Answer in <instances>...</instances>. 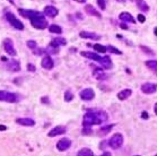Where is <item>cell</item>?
<instances>
[{
	"instance_id": "83f0119b",
	"label": "cell",
	"mask_w": 157,
	"mask_h": 156,
	"mask_svg": "<svg viewBox=\"0 0 157 156\" xmlns=\"http://www.w3.org/2000/svg\"><path fill=\"white\" fill-rule=\"evenodd\" d=\"M114 127V125H108V126H105V127H102L100 129V132L101 135H106V134H108L110 131H111V129Z\"/></svg>"
},
{
	"instance_id": "ffe728a7",
	"label": "cell",
	"mask_w": 157,
	"mask_h": 156,
	"mask_svg": "<svg viewBox=\"0 0 157 156\" xmlns=\"http://www.w3.org/2000/svg\"><path fill=\"white\" fill-rule=\"evenodd\" d=\"M131 94H132V90L130 88L122 89L121 92L118 93V98H119L120 101H124V100H127L128 97L131 96Z\"/></svg>"
},
{
	"instance_id": "b9f144b4",
	"label": "cell",
	"mask_w": 157,
	"mask_h": 156,
	"mask_svg": "<svg viewBox=\"0 0 157 156\" xmlns=\"http://www.w3.org/2000/svg\"><path fill=\"white\" fill-rule=\"evenodd\" d=\"M4 130H7V127L4 126V125H0V131H4Z\"/></svg>"
},
{
	"instance_id": "e0dca14e",
	"label": "cell",
	"mask_w": 157,
	"mask_h": 156,
	"mask_svg": "<svg viewBox=\"0 0 157 156\" xmlns=\"http://www.w3.org/2000/svg\"><path fill=\"white\" fill-rule=\"evenodd\" d=\"M59 14V10L54 6H46L44 8V15L51 17V18H54L56 16Z\"/></svg>"
},
{
	"instance_id": "4316f807",
	"label": "cell",
	"mask_w": 157,
	"mask_h": 156,
	"mask_svg": "<svg viewBox=\"0 0 157 156\" xmlns=\"http://www.w3.org/2000/svg\"><path fill=\"white\" fill-rule=\"evenodd\" d=\"M77 155L78 156H93L94 153L89 148H83L77 153Z\"/></svg>"
},
{
	"instance_id": "9c48e42d",
	"label": "cell",
	"mask_w": 157,
	"mask_h": 156,
	"mask_svg": "<svg viewBox=\"0 0 157 156\" xmlns=\"http://www.w3.org/2000/svg\"><path fill=\"white\" fill-rule=\"evenodd\" d=\"M71 146V140L68 138H62L57 142V149L59 152H64Z\"/></svg>"
},
{
	"instance_id": "7dc6e473",
	"label": "cell",
	"mask_w": 157,
	"mask_h": 156,
	"mask_svg": "<svg viewBox=\"0 0 157 156\" xmlns=\"http://www.w3.org/2000/svg\"><path fill=\"white\" fill-rule=\"evenodd\" d=\"M118 1H121V2H123V1H124V0H118Z\"/></svg>"
},
{
	"instance_id": "52a82bcc",
	"label": "cell",
	"mask_w": 157,
	"mask_h": 156,
	"mask_svg": "<svg viewBox=\"0 0 157 156\" xmlns=\"http://www.w3.org/2000/svg\"><path fill=\"white\" fill-rule=\"evenodd\" d=\"M4 49L9 56H16V50L14 48V43L11 38H5L4 40Z\"/></svg>"
},
{
	"instance_id": "9a60e30c",
	"label": "cell",
	"mask_w": 157,
	"mask_h": 156,
	"mask_svg": "<svg viewBox=\"0 0 157 156\" xmlns=\"http://www.w3.org/2000/svg\"><path fill=\"white\" fill-rule=\"evenodd\" d=\"M93 76L97 80H105L106 79V74L104 73V70H102L101 68H96L93 66Z\"/></svg>"
},
{
	"instance_id": "ba28073f",
	"label": "cell",
	"mask_w": 157,
	"mask_h": 156,
	"mask_svg": "<svg viewBox=\"0 0 157 156\" xmlns=\"http://www.w3.org/2000/svg\"><path fill=\"white\" fill-rule=\"evenodd\" d=\"M79 96L83 101H92L95 97V92L92 88H85L79 93Z\"/></svg>"
},
{
	"instance_id": "44dd1931",
	"label": "cell",
	"mask_w": 157,
	"mask_h": 156,
	"mask_svg": "<svg viewBox=\"0 0 157 156\" xmlns=\"http://www.w3.org/2000/svg\"><path fill=\"white\" fill-rule=\"evenodd\" d=\"M98 63H100L104 69H110V68H112V62H111V59H110L108 56L102 57V59H101V61Z\"/></svg>"
},
{
	"instance_id": "4dcf8cb0",
	"label": "cell",
	"mask_w": 157,
	"mask_h": 156,
	"mask_svg": "<svg viewBox=\"0 0 157 156\" xmlns=\"http://www.w3.org/2000/svg\"><path fill=\"white\" fill-rule=\"evenodd\" d=\"M72 98H74L72 92L71 90H67V92L64 93V101H66V102H70V101H72Z\"/></svg>"
},
{
	"instance_id": "cb8c5ba5",
	"label": "cell",
	"mask_w": 157,
	"mask_h": 156,
	"mask_svg": "<svg viewBox=\"0 0 157 156\" xmlns=\"http://www.w3.org/2000/svg\"><path fill=\"white\" fill-rule=\"evenodd\" d=\"M136 4L141 11H148L149 10V6L147 5V2L145 0H136Z\"/></svg>"
},
{
	"instance_id": "d6986e66",
	"label": "cell",
	"mask_w": 157,
	"mask_h": 156,
	"mask_svg": "<svg viewBox=\"0 0 157 156\" xmlns=\"http://www.w3.org/2000/svg\"><path fill=\"white\" fill-rule=\"evenodd\" d=\"M119 18L121 19L122 22H128V23H131V24H135V23H136V21H135V18L132 17V15H131L130 13H127V11L121 13V14L119 15Z\"/></svg>"
},
{
	"instance_id": "60d3db41",
	"label": "cell",
	"mask_w": 157,
	"mask_h": 156,
	"mask_svg": "<svg viewBox=\"0 0 157 156\" xmlns=\"http://www.w3.org/2000/svg\"><path fill=\"white\" fill-rule=\"evenodd\" d=\"M120 27H121V28H123V30H128V28H129V27L127 26V25H126V24H124V23H121V24H120Z\"/></svg>"
},
{
	"instance_id": "ab89813d",
	"label": "cell",
	"mask_w": 157,
	"mask_h": 156,
	"mask_svg": "<svg viewBox=\"0 0 157 156\" xmlns=\"http://www.w3.org/2000/svg\"><path fill=\"white\" fill-rule=\"evenodd\" d=\"M41 102H42V103H45V104H49V103H50L49 98H48V97H46V96L42 97V98H41Z\"/></svg>"
},
{
	"instance_id": "bcb514c9",
	"label": "cell",
	"mask_w": 157,
	"mask_h": 156,
	"mask_svg": "<svg viewBox=\"0 0 157 156\" xmlns=\"http://www.w3.org/2000/svg\"><path fill=\"white\" fill-rule=\"evenodd\" d=\"M154 33H155V35H156V36H157V27H156V28H155V30H154Z\"/></svg>"
},
{
	"instance_id": "484cf974",
	"label": "cell",
	"mask_w": 157,
	"mask_h": 156,
	"mask_svg": "<svg viewBox=\"0 0 157 156\" xmlns=\"http://www.w3.org/2000/svg\"><path fill=\"white\" fill-rule=\"evenodd\" d=\"M146 66L149 68L150 70L156 71L157 73V61L156 60H148V61H146Z\"/></svg>"
},
{
	"instance_id": "f6af8a7d",
	"label": "cell",
	"mask_w": 157,
	"mask_h": 156,
	"mask_svg": "<svg viewBox=\"0 0 157 156\" xmlns=\"http://www.w3.org/2000/svg\"><path fill=\"white\" fill-rule=\"evenodd\" d=\"M102 155H103V156H105V155H111V153H103Z\"/></svg>"
},
{
	"instance_id": "e575fe53",
	"label": "cell",
	"mask_w": 157,
	"mask_h": 156,
	"mask_svg": "<svg viewBox=\"0 0 157 156\" xmlns=\"http://www.w3.org/2000/svg\"><path fill=\"white\" fill-rule=\"evenodd\" d=\"M140 49L143 50V51H145V53H148V54H150V56H154L155 53H154V51L151 50V49H149V48H146V46H143V45H141L140 46Z\"/></svg>"
},
{
	"instance_id": "f546056e",
	"label": "cell",
	"mask_w": 157,
	"mask_h": 156,
	"mask_svg": "<svg viewBox=\"0 0 157 156\" xmlns=\"http://www.w3.org/2000/svg\"><path fill=\"white\" fill-rule=\"evenodd\" d=\"M58 49H59V48H57V46H54V45L50 44L49 46H48V49H45V50H46V53H51V54H57V53H58Z\"/></svg>"
},
{
	"instance_id": "c3c4849f",
	"label": "cell",
	"mask_w": 157,
	"mask_h": 156,
	"mask_svg": "<svg viewBox=\"0 0 157 156\" xmlns=\"http://www.w3.org/2000/svg\"><path fill=\"white\" fill-rule=\"evenodd\" d=\"M9 1H10V2H13V0H9Z\"/></svg>"
},
{
	"instance_id": "ac0fdd59",
	"label": "cell",
	"mask_w": 157,
	"mask_h": 156,
	"mask_svg": "<svg viewBox=\"0 0 157 156\" xmlns=\"http://www.w3.org/2000/svg\"><path fill=\"white\" fill-rule=\"evenodd\" d=\"M7 68L10 71H19L21 70V65L16 60H8L7 61Z\"/></svg>"
},
{
	"instance_id": "6da1fadb",
	"label": "cell",
	"mask_w": 157,
	"mask_h": 156,
	"mask_svg": "<svg viewBox=\"0 0 157 156\" xmlns=\"http://www.w3.org/2000/svg\"><path fill=\"white\" fill-rule=\"evenodd\" d=\"M108 119L107 114L102 110H89L83 118V126L92 127L94 125H102Z\"/></svg>"
},
{
	"instance_id": "d6a6232c",
	"label": "cell",
	"mask_w": 157,
	"mask_h": 156,
	"mask_svg": "<svg viewBox=\"0 0 157 156\" xmlns=\"http://www.w3.org/2000/svg\"><path fill=\"white\" fill-rule=\"evenodd\" d=\"M26 44L29 46L31 50H35L36 48H37V44H36L35 41H32V40H29L27 42H26Z\"/></svg>"
},
{
	"instance_id": "30bf717a",
	"label": "cell",
	"mask_w": 157,
	"mask_h": 156,
	"mask_svg": "<svg viewBox=\"0 0 157 156\" xmlns=\"http://www.w3.org/2000/svg\"><path fill=\"white\" fill-rule=\"evenodd\" d=\"M18 13H19L23 17L29 18V19L42 14V13H40V11H37V10H31V9H18Z\"/></svg>"
},
{
	"instance_id": "74e56055",
	"label": "cell",
	"mask_w": 157,
	"mask_h": 156,
	"mask_svg": "<svg viewBox=\"0 0 157 156\" xmlns=\"http://www.w3.org/2000/svg\"><path fill=\"white\" fill-rule=\"evenodd\" d=\"M27 69H29V71H35V66L34 65H32V63H29L27 65Z\"/></svg>"
},
{
	"instance_id": "3957f363",
	"label": "cell",
	"mask_w": 157,
	"mask_h": 156,
	"mask_svg": "<svg viewBox=\"0 0 157 156\" xmlns=\"http://www.w3.org/2000/svg\"><path fill=\"white\" fill-rule=\"evenodd\" d=\"M21 98L18 97L17 94L6 92V90H0V101L1 102H7V103H16Z\"/></svg>"
},
{
	"instance_id": "2e32d148",
	"label": "cell",
	"mask_w": 157,
	"mask_h": 156,
	"mask_svg": "<svg viewBox=\"0 0 157 156\" xmlns=\"http://www.w3.org/2000/svg\"><path fill=\"white\" fill-rule=\"evenodd\" d=\"M80 54H81L83 57H85V58H88V59H92V60H94V61H97V62H100L101 59H102V57H101L100 54H97L96 52L81 51V52H80Z\"/></svg>"
},
{
	"instance_id": "8992f818",
	"label": "cell",
	"mask_w": 157,
	"mask_h": 156,
	"mask_svg": "<svg viewBox=\"0 0 157 156\" xmlns=\"http://www.w3.org/2000/svg\"><path fill=\"white\" fill-rule=\"evenodd\" d=\"M140 89L143 94H154L157 90V85L154 83H143Z\"/></svg>"
},
{
	"instance_id": "d4e9b609",
	"label": "cell",
	"mask_w": 157,
	"mask_h": 156,
	"mask_svg": "<svg viewBox=\"0 0 157 156\" xmlns=\"http://www.w3.org/2000/svg\"><path fill=\"white\" fill-rule=\"evenodd\" d=\"M48 28H49L51 33H54V34H61L62 33V28L57 24H51V25H49Z\"/></svg>"
},
{
	"instance_id": "f35d334b",
	"label": "cell",
	"mask_w": 157,
	"mask_h": 156,
	"mask_svg": "<svg viewBox=\"0 0 157 156\" xmlns=\"http://www.w3.org/2000/svg\"><path fill=\"white\" fill-rule=\"evenodd\" d=\"M141 118H143V119H148V118H149V114H148V112H146V111H143V113H141Z\"/></svg>"
},
{
	"instance_id": "4fadbf2b",
	"label": "cell",
	"mask_w": 157,
	"mask_h": 156,
	"mask_svg": "<svg viewBox=\"0 0 157 156\" xmlns=\"http://www.w3.org/2000/svg\"><path fill=\"white\" fill-rule=\"evenodd\" d=\"M41 66H42V68L46 69V70H51L54 66V62H53V60H52L50 56H45L42 59V61H41Z\"/></svg>"
},
{
	"instance_id": "836d02e7",
	"label": "cell",
	"mask_w": 157,
	"mask_h": 156,
	"mask_svg": "<svg viewBox=\"0 0 157 156\" xmlns=\"http://www.w3.org/2000/svg\"><path fill=\"white\" fill-rule=\"evenodd\" d=\"M97 5H98V7H100L102 10H104V9L106 8V1H105V0H97Z\"/></svg>"
},
{
	"instance_id": "277c9868",
	"label": "cell",
	"mask_w": 157,
	"mask_h": 156,
	"mask_svg": "<svg viewBox=\"0 0 157 156\" xmlns=\"http://www.w3.org/2000/svg\"><path fill=\"white\" fill-rule=\"evenodd\" d=\"M5 16H6V19L8 21V23H9L14 28H16V30H18V31L24 30V24H23L18 18H16L14 14H11V13H9V11H6Z\"/></svg>"
},
{
	"instance_id": "ee69618b",
	"label": "cell",
	"mask_w": 157,
	"mask_h": 156,
	"mask_svg": "<svg viewBox=\"0 0 157 156\" xmlns=\"http://www.w3.org/2000/svg\"><path fill=\"white\" fill-rule=\"evenodd\" d=\"M75 1H77V2H80V4H83V2H85L86 0H75Z\"/></svg>"
},
{
	"instance_id": "7bdbcfd3",
	"label": "cell",
	"mask_w": 157,
	"mask_h": 156,
	"mask_svg": "<svg viewBox=\"0 0 157 156\" xmlns=\"http://www.w3.org/2000/svg\"><path fill=\"white\" fill-rule=\"evenodd\" d=\"M154 111H155V114L157 115V103L155 104V109H154Z\"/></svg>"
},
{
	"instance_id": "7402d4cb",
	"label": "cell",
	"mask_w": 157,
	"mask_h": 156,
	"mask_svg": "<svg viewBox=\"0 0 157 156\" xmlns=\"http://www.w3.org/2000/svg\"><path fill=\"white\" fill-rule=\"evenodd\" d=\"M85 10H86V13L88 14V15H91V16H95V17H97V18H101L102 16H101V14L95 9V8L92 6V5H86V7H85Z\"/></svg>"
},
{
	"instance_id": "5bb4252c",
	"label": "cell",
	"mask_w": 157,
	"mask_h": 156,
	"mask_svg": "<svg viewBox=\"0 0 157 156\" xmlns=\"http://www.w3.org/2000/svg\"><path fill=\"white\" fill-rule=\"evenodd\" d=\"M16 123L24 127H33L35 126V121L31 118H18L16 119Z\"/></svg>"
},
{
	"instance_id": "7a4b0ae2",
	"label": "cell",
	"mask_w": 157,
	"mask_h": 156,
	"mask_svg": "<svg viewBox=\"0 0 157 156\" xmlns=\"http://www.w3.org/2000/svg\"><path fill=\"white\" fill-rule=\"evenodd\" d=\"M31 21V24L32 26L36 28V30H45L46 27H49V24H48V21L45 19V17L41 14V15L36 16V17H33L29 19Z\"/></svg>"
},
{
	"instance_id": "5b68a950",
	"label": "cell",
	"mask_w": 157,
	"mask_h": 156,
	"mask_svg": "<svg viewBox=\"0 0 157 156\" xmlns=\"http://www.w3.org/2000/svg\"><path fill=\"white\" fill-rule=\"evenodd\" d=\"M123 145V136L121 134H114L108 140V146L112 149H119Z\"/></svg>"
},
{
	"instance_id": "603a6c76",
	"label": "cell",
	"mask_w": 157,
	"mask_h": 156,
	"mask_svg": "<svg viewBox=\"0 0 157 156\" xmlns=\"http://www.w3.org/2000/svg\"><path fill=\"white\" fill-rule=\"evenodd\" d=\"M50 44L54 45L57 48H59V46H64V45L67 44V40L64 38V37H56V38H53L51 41Z\"/></svg>"
},
{
	"instance_id": "8fae6325",
	"label": "cell",
	"mask_w": 157,
	"mask_h": 156,
	"mask_svg": "<svg viewBox=\"0 0 157 156\" xmlns=\"http://www.w3.org/2000/svg\"><path fill=\"white\" fill-rule=\"evenodd\" d=\"M79 36L81 38H89V40H94V41H98L101 40V36L96 33H93V32H87V31H81L79 33Z\"/></svg>"
},
{
	"instance_id": "7c38bea8",
	"label": "cell",
	"mask_w": 157,
	"mask_h": 156,
	"mask_svg": "<svg viewBox=\"0 0 157 156\" xmlns=\"http://www.w3.org/2000/svg\"><path fill=\"white\" fill-rule=\"evenodd\" d=\"M66 131H67V128L66 127L57 126L54 127L53 129H51L50 131H49V134H48V136L49 137H56V136H59V135L66 134Z\"/></svg>"
},
{
	"instance_id": "1f68e13d",
	"label": "cell",
	"mask_w": 157,
	"mask_h": 156,
	"mask_svg": "<svg viewBox=\"0 0 157 156\" xmlns=\"http://www.w3.org/2000/svg\"><path fill=\"white\" fill-rule=\"evenodd\" d=\"M106 48H107V51H110L111 53H114V54H122V52L120 51V50H118L116 48L112 46V45H108V46H106Z\"/></svg>"
},
{
	"instance_id": "d590c367",
	"label": "cell",
	"mask_w": 157,
	"mask_h": 156,
	"mask_svg": "<svg viewBox=\"0 0 157 156\" xmlns=\"http://www.w3.org/2000/svg\"><path fill=\"white\" fill-rule=\"evenodd\" d=\"M83 135H91L92 134V129H91V127H84V129H83Z\"/></svg>"
},
{
	"instance_id": "8d00e7d4",
	"label": "cell",
	"mask_w": 157,
	"mask_h": 156,
	"mask_svg": "<svg viewBox=\"0 0 157 156\" xmlns=\"http://www.w3.org/2000/svg\"><path fill=\"white\" fill-rule=\"evenodd\" d=\"M145 21H146V17H145L143 14H139V15H138V22L145 23Z\"/></svg>"
},
{
	"instance_id": "f1b7e54d",
	"label": "cell",
	"mask_w": 157,
	"mask_h": 156,
	"mask_svg": "<svg viewBox=\"0 0 157 156\" xmlns=\"http://www.w3.org/2000/svg\"><path fill=\"white\" fill-rule=\"evenodd\" d=\"M93 48L96 52H101V53H105V52L107 51L106 46H103V45H101V44H94Z\"/></svg>"
}]
</instances>
